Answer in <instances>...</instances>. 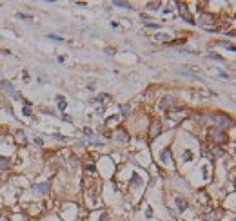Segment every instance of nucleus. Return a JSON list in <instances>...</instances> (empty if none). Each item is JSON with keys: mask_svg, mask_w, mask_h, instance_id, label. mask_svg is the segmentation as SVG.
<instances>
[{"mask_svg": "<svg viewBox=\"0 0 236 221\" xmlns=\"http://www.w3.org/2000/svg\"><path fill=\"white\" fill-rule=\"evenodd\" d=\"M211 138L216 141V143H223V141L227 140V134L223 131H220V129H211Z\"/></svg>", "mask_w": 236, "mask_h": 221, "instance_id": "f257e3e1", "label": "nucleus"}, {"mask_svg": "<svg viewBox=\"0 0 236 221\" xmlns=\"http://www.w3.org/2000/svg\"><path fill=\"white\" fill-rule=\"evenodd\" d=\"M214 121H216L220 127H229V125L233 123V120H231L229 116H225V114H216V116H214Z\"/></svg>", "mask_w": 236, "mask_h": 221, "instance_id": "7ed1b4c3", "label": "nucleus"}, {"mask_svg": "<svg viewBox=\"0 0 236 221\" xmlns=\"http://www.w3.org/2000/svg\"><path fill=\"white\" fill-rule=\"evenodd\" d=\"M115 6H118V7H125V9H129V7H131L129 4H125V2H120V0H116V2H115Z\"/></svg>", "mask_w": 236, "mask_h": 221, "instance_id": "9d476101", "label": "nucleus"}, {"mask_svg": "<svg viewBox=\"0 0 236 221\" xmlns=\"http://www.w3.org/2000/svg\"><path fill=\"white\" fill-rule=\"evenodd\" d=\"M160 131H162L160 121H155V123H153V127H151V136H158V134H160Z\"/></svg>", "mask_w": 236, "mask_h": 221, "instance_id": "39448f33", "label": "nucleus"}, {"mask_svg": "<svg viewBox=\"0 0 236 221\" xmlns=\"http://www.w3.org/2000/svg\"><path fill=\"white\" fill-rule=\"evenodd\" d=\"M35 143H37V145H42L44 141H42V138H35Z\"/></svg>", "mask_w": 236, "mask_h": 221, "instance_id": "6ab92c4d", "label": "nucleus"}, {"mask_svg": "<svg viewBox=\"0 0 236 221\" xmlns=\"http://www.w3.org/2000/svg\"><path fill=\"white\" fill-rule=\"evenodd\" d=\"M35 189L38 190L40 194H47V192H49V183H38Z\"/></svg>", "mask_w": 236, "mask_h": 221, "instance_id": "20e7f679", "label": "nucleus"}, {"mask_svg": "<svg viewBox=\"0 0 236 221\" xmlns=\"http://www.w3.org/2000/svg\"><path fill=\"white\" fill-rule=\"evenodd\" d=\"M53 138H55V140H58V141H62V140H64V136H62V134H55Z\"/></svg>", "mask_w": 236, "mask_h": 221, "instance_id": "a211bd4d", "label": "nucleus"}, {"mask_svg": "<svg viewBox=\"0 0 236 221\" xmlns=\"http://www.w3.org/2000/svg\"><path fill=\"white\" fill-rule=\"evenodd\" d=\"M24 114H26V116H29V114H31V109H29V105H26V107H24Z\"/></svg>", "mask_w": 236, "mask_h": 221, "instance_id": "ddd939ff", "label": "nucleus"}, {"mask_svg": "<svg viewBox=\"0 0 236 221\" xmlns=\"http://www.w3.org/2000/svg\"><path fill=\"white\" fill-rule=\"evenodd\" d=\"M145 25H147V27H155V29H158V27H160L158 24H151V22H149V24H145Z\"/></svg>", "mask_w": 236, "mask_h": 221, "instance_id": "dca6fc26", "label": "nucleus"}, {"mask_svg": "<svg viewBox=\"0 0 236 221\" xmlns=\"http://www.w3.org/2000/svg\"><path fill=\"white\" fill-rule=\"evenodd\" d=\"M160 7V2H155V4H149V9H156Z\"/></svg>", "mask_w": 236, "mask_h": 221, "instance_id": "4468645a", "label": "nucleus"}, {"mask_svg": "<svg viewBox=\"0 0 236 221\" xmlns=\"http://www.w3.org/2000/svg\"><path fill=\"white\" fill-rule=\"evenodd\" d=\"M7 167H9V158L0 156V169H7Z\"/></svg>", "mask_w": 236, "mask_h": 221, "instance_id": "423d86ee", "label": "nucleus"}, {"mask_svg": "<svg viewBox=\"0 0 236 221\" xmlns=\"http://www.w3.org/2000/svg\"><path fill=\"white\" fill-rule=\"evenodd\" d=\"M209 58H211V60H218V62H223V58H222V56H218V55H213V53H211V55H209Z\"/></svg>", "mask_w": 236, "mask_h": 221, "instance_id": "9b49d317", "label": "nucleus"}, {"mask_svg": "<svg viewBox=\"0 0 236 221\" xmlns=\"http://www.w3.org/2000/svg\"><path fill=\"white\" fill-rule=\"evenodd\" d=\"M173 101H175V100H173V98H165V100L162 101V109H163V107H165L167 103H173Z\"/></svg>", "mask_w": 236, "mask_h": 221, "instance_id": "f8f14e48", "label": "nucleus"}, {"mask_svg": "<svg viewBox=\"0 0 236 221\" xmlns=\"http://www.w3.org/2000/svg\"><path fill=\"white\" fill-rule=\"evenodd\" d=\"M57 101H58V109L60 111H64V109H65V100H64V96H58Z\"/></svg>", "mask_w": 236, "mask_h": 221, "instance_id": "6e6552de", "label": "nucleus"}, {"mask_svg": "<svg viewBox=\"0 0 236 221\" xmlns=\"http://www.w3.org/2000/svg\"><path fill=\"white\" fill-rule=\"evenodd\" d=\"M198 24H200V25H203V27H209L211 24H214V18H213V15L200 13V17H198Z\"/></svg>", "mask_w": 236, "mask_h": 221, "instance_id": "f03ea898", "label": "nucleus"}, {"mask_svg": "<svg viewBox=\"0 0 236 221\" xmlns=\"http://www.w3.org/2000/svg\"><path fill=\"white\" fill-rule=\"evenodd\" d=\"M47 38H51V40L58 42V44H62V42H64V38H62V36H58V35H49V36H47Z\"/></svg>", "mask_w": 236, "mask_h": 221, "instance_id": "1a4fd4ad", "label": "nucleus"}, {"mask_svg": "<svg viewBox=\"0 0 236 221\" xmlns=\"http://www.w3.org/2000/svg\"><path fill=\"white\" fill-rule=\"evenodd\" d=\"M118 138H120V141H125V138H127V136H125L124 132H118Z\"/></svg>", "mask_w": 236, "mask_h": 221, "instance_id": "2eb2a0df", "label": "nucleus"}, {"mask_svg": "<svg viewBox=\"0 0 236 221\" xmlns=\"http://www.w3.org/2000/svg\"><path fill=\"white\" fill-rule=\"evenodd\" d=\"M175 203H176V207L183 212V208H185V201H182V198H175Z\"/></svg>", "mask_w": 236, "mask_h": 221, "instance_id": "0eeeda50", "label": "nucleus"}, {"mask_svg": "<svg viewBox=\"0 0 236 221\" xmlns=\"http://www.w3.org/2000/svg\"><path fill=\"white\" fill-rule=\"evenodd\" d=\"M162 161H167V151L162 152Z\"/></svg>", "mask_w": 236, "mask_h": 221, "instance_id": "f3484780", "label": "nucleus"}]
</instances>
